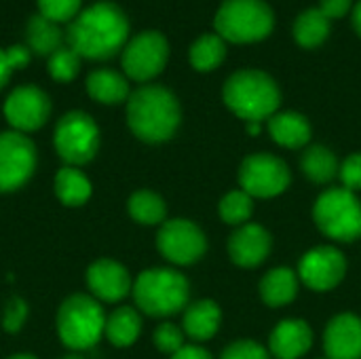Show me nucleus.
Listing matches in <instances>:
<instances>
[{
  "label": "nucleus",
  "mask_w": 361,
  "mask_h": 359,
  "mask_svg": "<svg viewBox=\"0 0 361 359\" xmlns=\"http://www.w3.org/2000/svg\"><path fill=\"white\" fill-rule=\"evenodd\" d=\"M66 42L82 59H110L129 42V19L118 4L95 2L70 21Z\"/></svg>",
  "instance_id": "f257e3e1"
},
{
  "label": "nucleus",
  "mask_w": 361,
  "mask_h": 359,
  "mask_svg": "<svg viewBox=\"0 0 361 359\" xmlns=\"http://www.w3.org/2000/svg\"><path fill=\"white\" fill-rule=\"evenodd\" d=\"M127 125L142 142H165L180 125V104L167 87L144 85L127 99Z\"/></svg>",
  "instance_id": "f03ea898"
},
{
  "label": "nucleus",
  "mask_w": 361,
  "mask_h": 359,
  "mask_svg": "<svg viewBox=\"0 0 361 359\" xmlns=\"http://www.w3.org/2000/svg\"><path fill=\"white\" fill-rule=\"evenodd\" d=\"M224 104L245 123L269 121L279 104L281 93L273 76L262 70H239L235 72L222 89Z\"/></svg>",
  "instance_id": "7ed1b4c3"
},
{
  "label": "nucleus",
  "mask_w": 361,
  "mask_h": 359,
  "mask_svg": "<svg viewBox=\"0 0 361 359\" xmlns=\"http://www.w3.org/2000/svg\"><path fill=\"white\" fill-rule=\"evenodd\" d=\"M216 34L226 42L264 40L275 25V13L264 0H224L214 19Z\"/></svg>",
  "instance_id": "20e7f679"
},
{
  "label": "nucleus",
  "mask_w": 361,
  "mask_h": 359,
  "mask_svg": "<svg viewBox=\"0 0 361 359\" xmlns=\"http://www.w3.org/2000/svg\"><path fill=\"white\" fill-rule=\"evenodd\" d=\"M133 300L146 315H173L188 305V281L173 269H148L133 284Z\"/></svg>",
  "instance_id": "39448f33"
},
{
  "label": "nucleus",
  "mask_w": 361,
  "mask_h": 359,
  "mask_svg": "<svg viewBox=\"0 0 361 359\" xmlns=\"http://www.w3.org/2000/svg\"><path fill=\"white\" fill-rule=\"evenodd\" d=\"M106 328V315L99 303L87 294L66 298L57 313V334L61 343L74 351L91 349Z\"/></svg>",
  "instance_id": "423d86ee"
},
{
  "label": "nucleus",
  "mask_w": 361,
  "mask_h": 359,
  "mask_svg": "<svg viewBox=\"0 0 361 359\" xmlns=\"http://www.w3.org/2000/svg\"><path fill=\"white\" fill-rule=\"evenodd\" d=\"M319 231L336 241H355L361 237V203L347 188H328L313 207Z\"/></svg>",
  "instance_id": "0eeeda50"
},
{
  "label": "nucleus",
  "mask_w": 361,
  "mask_h": 359,
  "mask_svg": "<svg viewBox=\"0 0 361 359\" xmlns=\"http://www.w3.org/2000/svg\"><path fill=\"white\" fill-rule=\"evenodd\" d=\"M53 144L61 161L70 167H78L95 157L99 148V129L87 112L72 110L57 121Z\"/></svg>",
  "instance_id": "6e6552de"
},
{
  "label": "nucleus",
  "mask_w": 361,
  "mask_h": 359,
  "mask_svg": "<svg viewBox=\"0 0 361 359\" xmlns=\"http://www.w3.org/2000/svg\"><path fill=\"white\" fill-rule=\"evenodd\" d=\"M167 38L157 30H148L140 32L125 44L121 63L127 78L135 83H148L163 72V68L167 66Z\"/></svg>",
  "instance_id": "1a4fd4ad"
},
{
  "label": "nucleus",
  "mask_w": 361,
  "mask_h": 359,
  "mask_svg": "<svg viewBox=\"0 0 361 359\" xmlns=\"http://www.w3.org/2000/svg\"><path fill=\"white\" fill-rule=\"evenodd\" d=\"M239 184L250 197L271 199L290 186V169L275 154L256 152L243 159L239 167Z\"/></svg>",
  "instance_id": "9d476101"
},
{
  "label": "nucleus",
  "mask_w": 361,
  "mask_h": 359,
  "mask_svg": "<svg viewBox=\"0 0 361 359\" xmlns=\"http://www.w3.org/2000/svg\"><path fill=\"white\" fill-rule=\"evenodd\" d=\"M36 169V146L19 131L0 133V193L21 188Z\"/></svg>",
  "instance_id": "9b49d317"
},
{
  "label": "nucleus",
  "mask_w": 361,
  "mask_h": 359,
  "mask_svg": "<svg viewBox=\"0 0 361 359\" xmlns=\"http://www.w3.org/2000/svg\"><path fill=\"white\" fill-rule=\"evenodd\" d=\"M157 248L173 264H192L205 254L207 241L203 231L195 222L176 218L161 224Z\"/></svg>",
  "instance_id": "f8f14e48"
},
{
  "label": "nucleus",
  "mask_w": 361,
  "mask_h": 359,
  "mask_svg": "<svg viewBox=\"0 0 361 359\" xmlns=\"http://www.w3.org/2000/svg\"><path fill=\"white\" fill-rule=\"evenodd\" d=\"M51 114L49 95L36 85L15 87L4 102V118L13 127V131L30 133L40 129Z\"/></svg>",
  "instance_id": "ddd939ff"
},
{
  "label": "nucleus",
  "mask_w": 361,
  "mask_h": 359,
  "mask_svg": "<svg viewBox=\"0 0 361 359\" xmlns=\"http://www.w3.org/2000/svg\"><path fill=\"white\" fill-rule=\"evenodd\" d=\"M347 273V260L341 250L332 245H319L309 250L298 264L300 279L315 292H328L336 288Z\"/></svg>",
  "instance_id": "4468645a"
},
{
  "label": "nucleus",
  "mask_w": 361,
  "mask_h": 359,
  "mask_svg": "<svg viewBox=\"0 0 361 359\" xmlns=\"http://www.w3.org/2000/svg\"><path fill=\"white\" fill-rule=\"evenodd\" d=\"M87 286H89L91 294L104 303H118L133 290L129 271L110 258L95 260L89 267Z\"/></svg>",
  "instance_id": "2eb2a0df"
},
{
  "label": "nucleus",
  "mask_w": 361,
  "mask_h": 359,
  "mask_svg": "<svg viewBox=\"0 0 361 359\" xmlns=\"http://www.w3.org/2000/svg\"><path fill=\"white\" fill-rule=\"evenodd\" d=\"M324 349L330 359H361V320L353 313L336 315L324 332Z\"/></svg>",
  "instance_id": "dca6fc26"
},
{
  "label": "nucleus",
  "mask_w": 361,
  "mask_h": 359,
  "mask_svg": "<svg viewBox=\"0 0 361 359\" xmlns=\"http://www.w3.org/2000/svg\"><path fill=\"white\" fill-rule=\"evenodd\" d=\"M271 235L258 224H243L239 226L228 239V254L231 260L243 269H254L262 264L271 252Z\"/></svg>",
  "instance_id": "f3484780"
},
{
  "label": "nucleus",
  "mask_w": 361,
  "mask_h": 359,
  "mask_svg": "<svg viewBox=\"0 0 361 359\" xmlns=\"http://www.w3.org/2000/svg\"><path fill=\"white\" fill-rule=\"evenodd\" d=\"M313 345V332L302 320H283L271 334L269 347L277 359L302 358Z\"/></svg>",
  "instance_id": "a211bd4d"
},
{
  "label": "nucleus",
  "mask_w": 361,
  "mask_h": 359,
  "mask_svg": "<svg viewBox=\"0 0 361 359\" xmlns=\"http://www.w3.org/2000/svg\"><path fill=\"white\" fill-rule=\"evenodd\" d=\"M87 93L91 99L106 104V106H114L121 102H127L131 91H129V80L125 74L110 70V68H99L93 70L87 76Z\"/></svg>",
  "instance_id": "6ab92c4d"
},
{
  "label": "nucleus",
  "mask_w": 361,
  "mask_h": 359,
  "mask_svg": "<svg viewBox=\"0 0 361 359\" xmlns=\"http://www.w3.org/2000/svg\"><path fill=\"white\" fill-rule=\"evenodd\" d=\"M269 133L283 148H302L311 140V125L298 112H275L269 118Z\"/></svg>",
  "instance_id": "aec40b11"
},
{
  "label": "nucleus",
  "mask_w": 361,
  "mask_h": 359,
  "mask_svg": "<svg viewBox=\"0 0 361 359\" xmlns=\"http://www.w3.org/2000/svg\"><path fill=\"white\" fill-rule=\"evenodd\" d=\"M63 38L66 34L59 23L42 17L40 13L32 15L25 23V47L36 55H53L63 47Z\"/></svg>",
  "instance_id": "412c9836"
},
{
  "label": "nucleus",
  "mask_w": 361,
  "mask_h": 359,
  "mask_svg": "<svg viewBox=\"0 0 361 359\" xmlns=\"http://www.w3.org/2000/svg\"><path fill=\"white\" fill-rule=\"evenodd\" d=\"M220 307L214 300H199L186 307L184 311V334L192 341H209L220 328Z\"/></svg>",
  "instance_id": "4be33fe9"
},
{
  "label": "nucleus",
  "mask_w": 361,
  "mask_h": 359,
  "mask_svg": "<svg viewBox=\"0 0 361 359\" xmlns=\"http://www.w3.org/2000/svg\"><path fill=\"white\" fill-rule=\"evenodd\" d=\"M298 294L296 273L288 267L269 271L260 281V296L269 307H283L292 303Z\"/></svg>",
  "instance_id": "5701e85b"
},
{
  "label": "nucleus",
  "mask_w": 361,
  "mask_h": 359,
  "mask_svg": "<svg viewBox=\"0 0 361 359\" xmlns=\"http://www.w3.org/2000/svg\"><path fill=\"white\" fill-rule=\"evenodd\" d=\"M140 332H142V320L133 307H118L116 311L110 313V317H106L104 334L114 347L133 345Z\"/></svg>",
  "instance_id": "b1692460"
},
{
  "label": "nucleus",
  "mask_w": 361,
  "mask_h": 359,
  "mask_svg": "<svg viewBox=\"0 0 361 359\" xmlns=\"http://www.w3.org/2000/svg\"><path fill=\"white\" fill-rule=\"evenodd\" d=\"M55 195L68 207L85 205L91 197V182L78 167H61L55 176Z\"/></svg>",
  "instance_id": "393cba45"
},
{
  "label": "nucleus",
  "mask_w": 361,
  "mask_h": 359,
  "mask_svg": "<svg viewBox=\"0 0 361 359\" xmlns=\"http://www.w3.org/2000/svg\"><path fill=\"white\" fill-rule=\"evenodd\" d=\"M330 36V19L317 8H305L294 21V38L305 49H315L324 44Z\"/></svg>",
  "instance_id": "a878e982"
},
{
  "label": "nucleus",
  "mask_w": 361,
  "mask_h": 359,
  "mask_svg": "<svg viewBox=\"0 0 361 359\" xmlns=\"http://www.w3.org/2000/svg\"><path fill=\"white\" fill-rule=\"evenodd\" d=\"M226 57V40L218 34H203L197 38L188 51L190 66L199 72L216 70Z\"/></svg>",
  "instance_id": "bb28decb"
},
{
  "label": "nucleus",
  "mask_w": 361,
  "mask_h": 359,
  "mask_svg": "<svg viewBox=\"0 0 361 359\" xmlns=\"http://www.w3.org/2000/svg\"><path fill=\"white\" fill-rule=\"evenodd\" d=\"M300 167H302L305 176L317 184H326V182L334 180L341 171L336 154L332 150H328L326 146L307 148L302 159H300Z\"/></svg>",
  "instance_id": "cd10ccee"
},
{
  "label": "nucleus",
  "mask_w": 361,
  "mask_h": 359,
  "mask_svg": "<svg viewBox=\"0 0 361 359\" xmlns=\"http://www.w3.org/2000/svg\"><path fill=\"white\" fill-rule=\"evenodd\" d=\"M127 209H129V216L135 222L146 224V226L161 224L165 220V214H167L165 201L157 193H152V190H137V193H133L129 197Z\"/></svg>",
  "instance_id": "c85d7f7f"
},
{
  "label": "nucleus",
  "mask_w": 361,
  "mask_h": 359,
  "mask_svg": "<svg viewBox=\"0 0 361 359\" xmlns=\"http://www.w3.org/2000/svg\"><path fill=\"white\" fill-rule=\"evenodd\" d=\"M254 212V197H250L245 190H233L222 197L220 201V218L226 224L243 226Z\"/></svg>",
  "instance_id": "c756f323"
},
{
  "label": "nucleus",
  "mask_w": 361,
  "mask_h": 359,
  "mask_svg": "<svg viewBox=\"0 0 361 359\" xmlns=\"http://www.w3.org/2000/svg\"><path fill=\"white\" fill-rule=\"evenodd\" d=\"M80 59L82 57L76 51H72L70 47H61L59 51L49 55L47 70H49L53 80H57V83H72L78 76V72H80Z\"/></svg>",
  "instance_id": "7c9ffc66"
},
{
  "label": "nucleus",
  "mask_w": 361,
  "mask_h": 359,
  "mask_svg": "<svg viewBox=\"0 0 361 359\" xmlns=\"http://www.w3.org/2000/svg\"><path fill=\"white\" fill-rule=\"evenodd\" d=\"M38 13L55 23L72 21L82 6V0H36Z\"/></svg>",
  "instance_id": "2f4dec72"
},
{
  "label": "nucleus",
  "mask_w": 361,
  "mask_h": 359,
  "mask_svg": "<svg viewBox=\"0 0 361 359\" xmlns=\"http://www.w3.org/2000/svg\"><path fill=\"white\" fill-rule=\"evenodd\" d=\"M152 341H154V345H157L159 351L169 353V355H176L184 347V332L178 326H173V324H161L154 330Z\"/></svg>",
  "instance_id": "473e14b6"
},
{
  "label": "nucleus",
  "mask_w": 361,
  "mask_h": 359,
  "mask_svg": "<svg viewBox=\"0 0 361 359\" xmlns=\"http://www.w3.org/2000/svg\"><path fill=\"white\" fill-rule=\"evenodd\" d=\"M220 359H269V353L264 347H260L258 343L245 339V341H235L231 343Z\"/></svg>",
  "instance_id": "72a5a7b5"
},
{
  "label": "nucleus",
  "mask_w": 361,
  "mask_h": 359,
  "mask_svg": "<svg viewBox=\"0 0 361 359\" xmlns=\"http://www.w3.org/2000/svg\"><path fill=\"white\" fill-rule=\"evenodd\" d=\"M27 317V307L21 298H11L4 307V315H2V328L11 334L19 332L21 326L25 324Z\"/></svg>",
  "instance_id": "f704fd0d"
},
{
  "label": "nucleus",
  "mask_w": 361,
  "mask_h": 359,
  "mask_svg": "<svg viewBox=\"0 0 361 359\" xmlns=\"http://www.w3.org/2000/svg\"><path fill=\"white\" fill-rule=\"evenodd\" d=\"M338 176L343 180V188H347L351 193L361 190V152H353L351 157L345 159Z\"/></svg>",
  "instance_id": "c9c22d12"
},
{
  "label": "nucleus",
  "mask_w": 361,
  "mask_h": 359,
  "mask_svg": "<svg viewBox=\"0 0 361 359\" xmlns=\"http://www.w3.org/2000/svg\"><path fill=\"white\" fill-rule=\"evenodd\" d=\"M30 49L25 44H13L8 49H4V55H6V61L11 66V70H21L30 63Z\"/></svg>",
  "instance_id": "e433bc0d"
},
{
  "label": "nucleus",
  "mask_w": 361,
  "mask_h": 359,
  "mask_svg": "<svg viewBox=\"0 0 361 359\" xmlns=\"http://www.w3.org/2000/svg\"><path fill=\"white\" fill-rule=\"evenodd\" d=\"M319 11L328 19H338L351 11V0H319Z\"/></svg>",
  "instance_id": "4c0bfd02"
},
{
  "label": "nucleus",
  "mask_w": 361,
  "mask_h": 359,
  "mask_svg": "<svg viewBox=\"0 0 361 359\" xmlns=\"http://www.w3.org/2000/svg\"><path fill=\"white\" fill-rule=\"evenodd\" d=\"M171 359H212V355L205 349H201V347L184 345L176 355H171Z\"/></svg>",
  "instance_id": "58836bf2"
},
{
  "label": "nucleus",
  "mask_w": 361,
  "mask_h": 359,
  "mask_svg": "<svg viewBox=\"0 0 361 359\" xmlns=\"http://www.w3.org/2000/svg\"><path fill=\"white\" fill-rule=\"evenodd\" d=\"M11 66H8V61H6V55H4V49H0V89L8 83V78H11Z\"/></svg>",
  "instance_id": "ea45409f"
},
{
  "label": "nucleus",
  "mask_w": 361,
  "mask_h": 359,
  "mask_svg": "<svg viewBox=\"0 0 361 359\" xmlns=\"http://www.w3.org/2000/svg\"><path fill=\"white\" fill-rule=\"evenodd\" d=\"M353 28H355V32L361 36V0L353 6Z\"/></svg>",
  "instance_id": "a19ab883"
},
{
  "label": "nucleus",
  "mask_w": 361,
  "mask_h": 359,
  "mask_svg": "<svg viewBox=\"0 0 361 359\" xmlns=\"http://www.w3.org/2000/svg\"><path fill=\"white\" fill-rule=\"evenodd\" d=\"M247 131H250L252 135L260 133V123H247Z\"/></svg>",
  "instance_id": "79ce46f5"
},
{
  "label": "nucleus",
  "mask_w": 361,
  "mask_h": 359,
  "mask_svg": "<svg viewBox=\"0 0 361 359\" xmlns=\"http://www.w3.org/2000/svg\"><path fill=\"white\" fill-rule=\"evenodd\" d=\"M8 359H36L34 355H27V353H19V355H11Z\"/></svg>",
  "instance_id": "37998d69"
},
{
  "label": "nucleus",
  "mask_w": 361,
  "mask_h": 359,
  "mask_svg": "<svg viewBox=\"0 0 361 359\" xmlns=\"http://www.w3.org/2000/svg\"><path fill=\"white\" fill-rule=\"evenodd\" d=\"M63 359H82L80 355H68V358H63Z\"/></svg>",
  "instance_id": "c03bdc74"
},
{
  "label": "nucleus",
  "mask_w": 361,
  "mask_h": 359,
  "mask_svg": "<svg viewBox=\"0 0 361 359\" xmlns=\"http://www.w3.org/2000/svg\"><path fill=\"white\" fill-rule=\"evenodd\" d=\"M324 359H330V358H324Z\"/></svg>",
  "instance_id": "a18cd8bd"
}]
</instances>
